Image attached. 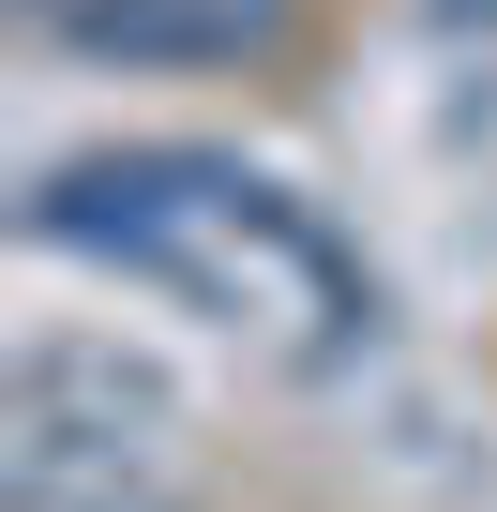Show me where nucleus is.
Wrapping results in <instances>:
<instances>
[{"label":"nucleus","instance_id":"5","mask_svg":"<svg viewBox=\"0 0 497 512\" xmlns=\"http://www.w3.org/2000/svg\"><path fill=\"white\" fill-rule=\"evenodd\" d=\"M16 16H76V0H16Z\"/></svg>","mask_w":497,"mask_h":512},{"label":"nucleus","instance_id":"1","mask_svg":"<svg viewBox=\"0 0 497 512\" xmlns=\"http://www.w3.org/2000/svg\"><path fill=\"white\" fill-rule=\"evenodd\" d=\"M31 241L151 272L166 302L257 332L272 362H347L377 332V287L332 241V211H302L287 181L226 166V151H76L31 181Z\"/></svg>","mask_w":497,"mask_h":512},{"label":"nucleus","instance_id":"4","mask_svg":"<svg viewBox=\"0 0 497 512\" xmlns=\"http://www.w3.org/2000/svg\"><path fill=\"white\" fill-rule=\"evenodd\" d=\"M437 16H452V31H497V0H437Z\"/></svg>","mask_w":497,"mask_h":512},{"label":"nucleus","instance_id":"3","mask_svg":"<svg viewBox=\"0 0 497 512\" xmlns=\"http://www.w3.org/2000/svg\"><path fill=\"white\" fill-rule=\"evenodd\" d=\"M91 61H241L287 31V0H76L61 16Z\"/></svg>","mask_w":497,"mask_h":512},{"label":"nucleus","instance_id":"2","mask_svg":"<svg viewBox=\"0 0 497 512\" xmlns=\"http://www.w3.org/2000/svg\"><path fill=\"white\" fill-rule=\"evenodd\" d=\"M166 377L121 347H31L0 377V512H136Z\"/></svg>","mask_w":497,"mask_h":512}]
</instances>
